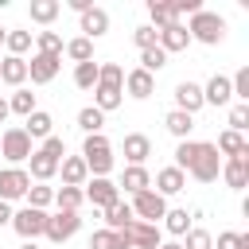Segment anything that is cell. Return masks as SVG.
Wrapping results in <instances>:
<instances>
[{"label": "cell", "mask_w": 249, "mask_h": 249, "mask_svg": "<svg viewBox=\"0 0 249 249\" xmlns=\"http://www.w3.org/2000/svg\"><path fill=\"white\" fill-rule=\"evenodd\" d=\"M124 101V70L117 62H97V86H93V109L109 113Z\"/></svg>", "instance_id": "cell-1"}, {"label": "cell", "mask_w": 249, "mask_h": 249, "mask_svg": "<svg viewBox=\"0 0 249 249\" xmlns=\"http://www.w3.org/2000/svg\"><path fill=\"white\" fill-rule=\"evenodd\" d=\"M62 156H66V140H62V136H47V140H43V148H35V152H31V160H27V163H31V171H27V175H31L35 183H47V179L58 171Z\"/></svg>", "instance_id": "cell-2"}, {"label": "cell", "mask_w": 249, "mask_h": 249, "mask_svg": "<svg viewBox=\"0 0 249 249\" xmlns=\"http://www.w3.org/2000/svg\"><path fill=\"white\" fill-rule=\"evenodd\" d=\"M187 31H191V39H198V43H206V47H218L222 39H226V19L218 16V12H195L191 16V23H187Z\"/></svg>", "instance_id": "cell-3"}, {"label": "cell", "mask_w": 249, "mask_h": 249, "mask_svg": "<svg viewBox=\"0 0 249 249\" xmlns=\"http://www.w3.org/2000/svg\"><path fill=\"white\" fill-rule=\"evenodd\" d=\"M187 171H191L198 183H214L218 171H222V156H218V148L206 144V140H195V156H191Z\"/></svg>", "instance_id": "cell-4"}, {"label": "cell", "mask_w": 249, "mask_h": 249, "mask_svg": "<svg viewBox=\"0 0 249 249\" xmlns=\"http://www.w3.org/2000/svg\"><path fill=\"white\" fill-rule=\"evenodd\" d=\"M82 160H86V167H89L93 175H109V167H113V144H109L101 132H93V136H86V144H82Z\"/></svg>", "instance_id": "cell-5"}, {"label": "cell", "mask_w": 249, "mask_h": 249, "mask_svg": "<svg viewBox=\"0 0 249 249\" xmlns=\"http://www.w3.org/2000/svg\"><path fill=\"white\" fill-rule=\"evenodd\" d=\"M82 195H86V202H89L93 210H109L113 202H121V187H117L109 175H93Z\"/></svg>", "instance_id": "cell-6"}, {"label": "cell", "mask_w": 249, "mask_h": 249, "mask_svg": "<svg viewBox=\"0 0 249 249\" xmlns=\"http://www.w3.org/2000/svg\"><path fill=\"white\" fill-rule=\"evenodd\" d=\"M12 230H16L23 241H35V237H43V230H47V210H35V206L12 210Z\"/></svg>", "instance_id": "cell-7"}, {"label": "cell", "mask_w": 249, "mask_h": 249, "mask_svg": "<svg viewBox=\"0 0 249 249\" xmlns=\"http://www.w3.org/2000/svg\"><path fill=\"white\" fill-rule=\"evenodd\" d=\"M78 230H82L78 210H58V214H47V230H43V237H51L54 245H62V241H70Z\"/></svg>", "instance_id": "cell-8"}, {"label": "cell", "mask_w": 249, "mask_h": 249, "mask_svg": "<svg viewBox=\"0 0 249 249\" xmlns=\"http://www.w3.org/2000/svg\"><path fill=\"white\" fill-rule=\"evenodd\" d=\"M132 214H136V222H152V226H156V222L167 214V198L148 187V191L132 195Z\"/></svg>", "instance_id": "cell-9"}, {"label": "cell", "mask_w": 249, "mask_h": 249, "mask_svg": "<svg viewBox=\"0 0 249 249\" xmlns=\"http://www.w3.org/2000/svg\"><path fill=\"white\" fill-rule=\"evenodd\" d=\"M121 233H124V241H128L132 249H160V245H163V233H160V226H152V222H136V218H132Z\"/></svg>", "instance_id": "cell-10"}, {"label": "cell", "mask_w": 249, "mask_h": 249, "mask_svg": "<svg viewBox=\"0 0 249 249\" xmlns=\"http://www.w3.org/2000/svg\"><path fill=\"white\" fill-rule=\"evenodd\" d=\"M31 136L23 132V128H8L4 132V140H0V156L8 160V163H23V160H31Z\"/></svg>", "instance_id": "cell-11"}, {"label": "cell", "mask_w": 249, "mask_h": 249, "mask_svg": "<svg viewBox=\"0 0 249 249\" xmlns=\"http://www.w3.org/2000/svg\"><path fill=\"white\" fill-rule=\"evenodd\" d=\"M27 187H31V175H27L23 167H4V171H0V202L23 198Z\"/></svg>", "instance_id": "cell-12"}, {"label": "cell", "mask_w": 249, "mask_h": 249, "mask_svg": "<svg viewBox=\"0 0 249 249\" xmlns=\"http://www.w3.org/2000/svg\"><path fill=\"white\" fill-rule=\"evenodd\" d=\"M58 66H62V58H54V54H31V62H27V78H31L35 86H47V82L58 74Z\"/></svg>", "instance_id": "cell-13"}, {"label": "cell", "mask_w": 249, "mask_h": 249, "mask_svg": "<svg viewBox=\"0 0 249 249\" xmlns=\"http://www.w3.org/2000/svg\"><path fill=\"white\" fill-rule=\"evenodd\" d=\"M175 109L187 113V117H195L202 109V86L198 82H179L175 86Z\"/></svg>", "instance_id": "cell-14"}, {"label": "cell", "mask_w": 249, "mask_h": 249, "mask_svg": "<svg viewBox=\"0 0 249 249\" xmlns=\"http://www.w3.org/2000/svg\"><path fill=\"white\" fill-rule=\"evenodd\" d=\"M156 47H160L163 54H171V51H187V47H191V31H187V23H171V27H163L160 39H156Z\"/></svg>", "instance_id": "cell-15"}, {"label": "cell", "mask_w": 249, "mask_h": 249, "mask_svg": "<svg viewBox=\"0 0 249 249\" xmlns=\"http://www.w3.org/2000/svg\"><path fill=\"white\" fill-rule=\"evenodd\" d=\"M230 101H233L230 78H226V74H214V78L202 86V105H230Z\"/></svg>", "instance_id": "cell-16"}, {"label": "cell", "mask_w": 249, "mask_h": 249, "mask_svg": "<svg viewBox=\"0 0 249 249\" xmlns=\"http://www.w3.org/2000/svg\"><path fill=\"white\" fill-rule=\"evenodd\" d=\"M148 156H152V140L144 132H128L124 136V160H128V167H144Z\"/></svg>", "instance_id": "cell-17"}, {"label": "cell", "mask_w": 249, "mask_h": 249, "mask_svg": "<svg viewBox=\"0 0 249 249\" xmlns=\"http://www.w3.org/2000/svg\"><path fill=\"white\" fill-rule=\"evenodd\" d=\"M58 171H62V187H82V183L89 179V167H86L82 156H62Z\"/></svg>", "instance_id": "cell-18"}, {"label": "cell", "mask_w": 249, "mask_h": 249, "mask_svg": "<svg viewBox=\"0 0 249 249\" xmlns=\"http://www.w3.org/2000/svg\"><path fill=\"white\" fill-rule=\"evenodd\" d=\"M222 179H226V187H233V191L249 187V156L226 160V163H222Z\"/></svg>", "instance_id": "cell-19"}, {"label": "cell", "mask_w": 249, "mask_h": 249, "mask_svg": "<svg viewBox=\"0 0 249 249\" xmlns=\"http://www.w3.org/2000/svg\"><path fill=\"white\" fill-rule=\"evenodd\" d=\"M82 31H86V39L93 43V39H101L105 31H109V12L105 8H89V12H82Z\"/></svg>", "instance_id": "cell-20"}, {"label": "cell", "mask_w": 249, "mask_h": 249, "mask_svg": "<svg viewBox=\"0 0 249 249\" xmlns=\"http://www.w3.org/2000/svg\"><path fill=\"white\" fill-rule=\"evenodd\" d=\"M0 82L4 86H23L27 82V58H16V54H8V58H0Z\"/></svg>", "instance_id": "cell-21"}, {"label": "cell", "mask_w": 249, "mask_h": 249, "mask_svg": "<svg viewBox=\"0 0 249 249\" xmlns=\"http://www.w3.org/2000/svg\"><path fill=\"white\" fill-rule=\"evenodd\" d=\"M124 89H128V97H140V101H144V97H152L156 78H152V74H144V70L136 66V70H128V74H124Z\"/></svg>", "instance_id": "cell-22"}, {"label": "cell", "mask_w": 249, "mask_h": 249, "mask_svg": "<svg viewBox=\"0 0 249 249\" xmlns=\"http://www.w3.org/2000/svg\"><path fill=\"white\" fill-rule=\"evenodd\" d=\"M27 124H23V132L31 136V140H47V136H54V117L51 113H43V109H35L31 117H23Z\"/></svg>", "instance_id": "cell-23"}, {"label": "cell", "mask_w": 249, "mask_h": 249, "mask_svg": "<svg viewBox=\"0 0 249 249\" xmlns=\"http://www.w3.org/2000/svg\"><path fill=\"white\" fill-rule=\"evenodd\" d=\"M218 156H226V160H237V156H249V144H245V136L241 132H218Z\"/></svg>", "instance_id": "cell-24"}, {"label": "cell", "mask_w": 249, "mask_h": 249, "mask_svg": "<svg viewBox=\"0 0 249 249\" xmlns=\"http://www.w3.org/2000/svg\"><path fill=\"white\" fill-rule=\"evenodd\" d=\"M183 187H187V175H183L179 167H163V171L156 175V195H163V198H167V195H179Z\"/></svg>", "instance_id": "cell-25"}, {"label": "cell", "mask_w": 249, "mask_h": 249, "mask_svg": "<svg viewBox=\"0 0 249 249\" xmlns=\"http://www.w3.org/2000/svg\"><path fill=\"white\" fill-rule=\"evenodd\" d=\"M101 214H105V230H117V233H121V230L136 218L128 202H113V206H109V210H101Z\"/></svg>", "instance_id": "cell-26"}, {"label": "cell", "mask_w": 249, "mask_h": 249, "mask_svg": "<svg viewBox=\"0 0 249 249\" xmlns=\"http://www.w3.org/2000/svg\"><path fill=\"white\" fill-rule=\"evenodd\" d=\"M58 12H62L58 0H31V8H27V16H31L35 23H54Z\"/></svg>", "instance_id": "cell-27"}, {"label": "cell", "mask_w": 249, "mask_h": 249, "mask_svg": "<svg viewBox=\"0 0 249 249\" xmlns=\"http://www.w3.org/2000/svg\"><path fill=\"white\" fill-rule=\"evenodd\" d=\"M163 124H167V132H171L175 140H187V136H191V128H195V117H187V113L171 109V113L163 117Z\"/></svg>", "instance_id": "cell-28"}, {"label": "cell", "mask_w": 249, "mask_h": 249, "mask_svg": "<svg viewBox=\"0 0 249 249\" xmlns=\"http://www.w3.org/2000/svg\"><path fill=\"white\" fill-rule=\"evenodd\" d=\"M121 187H124L128 195H140V191H148V187H152V175H148L144 167H124V175H121Z\"/></svg>", "instance_id": "cell-29"}, {"label": "cell", "mask_w": 249, "mask_h": 249, "mask_svg": "<svg viewBox=\"0 0 249 249\" xmlns=\"http://www.w3.org/2000/svg\"><path fill=\"white\" fill-rule=\"evenodd\" d=\"M148 16H152V27H156V31L179 23V19H175V8H171V4H160V0H148Z\"/></svg>", "instance_id": "cell-30"}, {"label": "cell", "mask_w": 249, "mask_h": 249, "mask_svg": "<svg viewBox=\"0 0 249 249\" xmlns=\"http://www.w3.org/2000/svg\"><path fill=\"white\" fill-rule=\"evenodd\" d=\"M62 35L58 31H39L35 35V54H54V58H62Z\"/></svg>", "instance_id": "cell-31"}, {"label": "cell", "mask_w": 249, "mask_h": 249, "mask_svg": "<svg viewBox=\"0 0 249 249\" xmlns=\"http://www.w3.org/2000/svg\"><path fill=\"white\" fill-rule=\"evenodd\" d=\"M89 249H132V245H128L124 233H117V230H97V233L89 237Z\"/></svg>", "instance_id": "cell-32"}, {"label": "cell", "mask_w": 249, "mask_h": 249, "mask_svg": "<svg viewBox=\"0 0 249 249\" xmlns=\"http://www.w3.org/2000/svg\"><path fill=\"white\" fill-rule=\"evenodd\" d=\"M78 128H82L86 136L101 132V128H105V113H101V109H93V105H86V109L78 113Z\"/></svg>", "instance_id": "cell-33"}, {"label": "cell", "mask_w": 249, "mask_h": 249, "mask_svg": "<svg viewBox=\"0 0 249 249\" xmlns=\"http://www.w3.org/2000/svg\"><path fill=\"white\" fill-rule=\"evenodd\" d=\"M8 109H12V113H19V117H31V113H35V93L19 86V89L8 97Z\"/></svg>", "instance_id": "cell-34"}, {"label": "cell", "mask_w": 249, "mask_h": 249, "mask_svg": "<svg viewBox=\"0 0 249 249\" xmlns=\"http://www.w3.org/2000/svg\"><path fill=\"white\" fill-rule=\"evenodd\" d=\"M23 198H27V206L43 210V206H51V202H54V187H47V183H31Z\"/></svg>", "instance_id": "cell-35"}, {"label": "cell", "mask_w": 249, "mask_h": 249, "mask_svg": "<svg viewBox=\"0 0 249 249\" xmlns=\"http://www.w3.org/2000/svg\"><path fill=\"white\" fill-rule=\"evenodd\" d=\"M74 86H78V89H93V86H97V62H93V58L74 66Z\"/></svg>", "instance_id": "cell-36"}, {"label": "cell", "mask_w": 249, "mask_h": 249, "mask_svg": "<svg viewBox=\"0 0 249 249\" xmlns=\"http://www.w3.org/2000/svg\"><path fill=\"white\" fill-rule=\"evenodd\" d=\"M54 202H58V210H78L86 202V195H82V187H58L54 191Z\"/></svg>", "instance_id": "cell-37"}, {"label": "cell", "mask_w": 249, "mask_h": 249, "mask_svg": "<svg viewBox=\"0 0 249 249\" xmlns=\"http://www.w3.org/2000/svg\"><path fill=\"white\" fill-rule=\"evenodd\" d=\"M163 230H167V233H175V237H183V233L191 230L187 210H179V206H175V210H167V214H163Z\"/></svg>", "instance_id": "cell-38"}, {"label": "cell", "mask_w": 249, "mask_h": 249, "mask_svg": "<svg viewBox=\"0 0 249 249\" xmlns=\"http://www.w3.org/2000/svg\"><path fill=\"white\" fill-rule=\"evenodd\" d=\"M62 51H66V54H70L74 62H89V58H93V43H89L86 35H78V39H70V43H66Z\"/></svg>", "instance_id": "cell-39"}, {"label": "cell", "mask_w": 249, "mask_h": 249, "mask_svg": "<svg viewBox=\"0 0 249 249\" xmlns=\"http://www.w3.org/2000/svg\"><path fill=\"white\" fill-rule=\"evenodd\" d=\"M163 66H167V54H163L160 47L140 51V70H144V74H156V70H163Z\"/></svg>", "instance_id": "cell-40"}, {"label": "cell", "mask_w": 249, "mask_h": 249, "mask_svg": "<svg viewBox=\"0 0 249 249\" xmlns=\"http://www.w3.org/2000/svg\"><path fill=\"white\" fill-rule=\"evenodd\" d=\"M4 47H8V54H16V58H23V51H31V31H8V39H4Z\"/></svg>", "instance_id": "cell-41"}, {"label": "cell", "mask_w": 249, "mask_h": 249, "mask_svg": "<svg viewBox=\"0 0 249 249\" xmlns=\"http://www.w3.org/2000/svg\"><path fill=\"white\" fill-rule=\"evenodd\" d=\"M179 245H183V249H214V237H210L206 230H187Z\"/></svg>", "instance_id": "cell-42"}, {"label": "cell", "mask_w": 249, "mask_h": 249, "mask_svg": "<svg viewBox=\"0 0 249 249\" xmlns=\"http://www.w3.org/2000/svg\"><path fill=\"white\" fill-rule=\"evenodd\" d=\"M230 89H233V97H241V105H249V66H241L230 78Z\"/></svg>", "instance_id": "cell-43"}, {"label": "cell", "mask_w": 249, "mask_h": 249, "mask_svg": "<svg viewBox=\"0 0 249 249\" xmlns=\"http://www.w3.org/2000/svg\"><path fill=\"white\" fill-rule=\"evenodd\" d=\"M218 249H249V233L226 230V233H218Z\"/></svg>", "instance_id": "cell-44"}, {"label": "cell", "mask_w": 249, "mask_h": 249, "mask_svg": "<svg viewBox=\"0 0 249 249\" xmlns=\"http://www.w3.org/2000/svg\"><path fill=\"white\" fill-rule=\"evenodd\" d=\"M156 39H160V31H156L152 23H144V27H136V31H132V43H136L140 51H148V47H156Z\"/></svg>", "instance_id": "cell-45"}, {"label": "cell", "mask_w": 249, "mask_h": 249, "mask_svg": "<svg viewBox=\"0 0 249 249\" xmlns=\"http://www.w3.org/2000/svg\"><path fill=\"white\" fill-rule=\"evenodd\" d=\"M245 128H249V105L237 101V105L230 109V132H245Z\"/></svg>", "instance_id": "cell-46"}, {"label": "cell", "mask_w": 249, "mask_h": 249, "mask_svg": "<svg viewBox=\"0 0 249 249\" xmlns=\"http://www.w3.org/2000/svg\"><path fill=\"white\" fill-rule=\"evenodd\" d=\"M171 8H175V19H179V16H195V12H202L198 0H175Z\"/></svg>", "instance_id": "cell-47"}, {"label": "cell", "mask_w": 249, "mask_h": 249, "mask_svg": "<svg viewBox=\"0 0 249 249\" xmlns=\"http://www.w3.org/2000/svg\"><path fill=\"white\" fill-rule=\"evenodd\" d=\"M0 226H12V202H0Z\"/></svg>", "instance_id": "cell-48"}, {"label": "cell", "mask_w": 249, "mask_h": 249, "mask_svg": "<svg viewBox=\"0 0 249 249\" xmlns=\"http://www.w3.org/2000/svg\"><path fill=\"white\" fill-rule=\"evenodd\" d=\"M70 8L82 16V12H89V8H93V0H70Z\"/></svg>", "instance_id": "cell-49"}, {"label": "cell", "mask_w": 249, "mask_h": 249, "mask_svg": "<svg viewBox=\"0 0 249 249\" xmlns=\"http://www.w3.org/2000/svg\"><path fill=\"white\" fill-rule=\"evenodd\" d=\"M8 113H12V109H8V97H0V124L8 121Z\"/></svg>", "instance_id": "cell-50"}, {"label": "cell", "mask_w": 249, "mask_h": 249, "mask_svg": "<svg viewBox=\"0 0 249 249\" xmlns=\"http://www.w3.org/2000/svg\"><path fill=\"white\" fill-rule=\"evenodd\" d=\"M160 249H183V245H179V241H163Z\"/></svg>", "instance_id": "cell-51"}, {"label": "cell", "mask_w": 249, "mask_h": 249, "mask_svg": "<svg viewBox=\"0 0 249 249\" xmlns=\"http://www.w3.org/2000/svg\"><path fill=\"white\" fill-rule=\"evenodd\" d=\"M4 39H8V27H0V43H4Z\"/></svg>", "instance_id": "cell-52"}, {"label": "cell", "mask_w": 249, "mask_h": 249, "mask_svg": "<svg viewBox=\"0 0 249 249\" xmlns=\"http://www.w3.org/2000/svg\"><path fill=\"white\" fill-rule=\"evenodd\" d=\"M23 249H39V245H35V241H23Z\"/></svg>", "instance_id": "cell-53"}]
</instances>
